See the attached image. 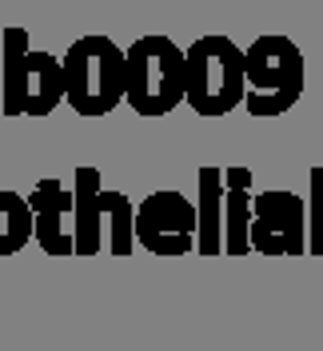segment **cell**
Segmentation results:
<instances>
[{"label": "cell", "mask_w": 323, "mask_h": 351, "mask_svg": "<svg viewBox=\"0 0 323 351\" xmlns=\"http://www.w3.org/2000/svg\"><path fill=\"white\" fill-rule=\"evenodd\" d=\"M252 252L256 256H303L307 252V196L256 192Z\"/></svg>", "instance_id": "ba28073f"}, {"label": "cell", "mask_w": 323, "mask_h": 351, "mask_svg": "<svg viewBox=\"0 0 323 351\" xmlns=\"http://www.w3.org/2000/svg\"><path fill=\"white\" fill-rule=\"evenodd\" d=\"M195 216H200V232H195V252L200 256H224V204H228V184H224V168L204 164L195 176Z\"/></svg>", "instance_id": "8fae6325"}, {"label": "cell", "mask_w": 323, "mask_h": 351, "mask_svg": "<svg viewBox=\"0 0 323 351\" xmlns=\"http://www.w3.org/2000/svg\"><path fill=\"white\" fill-rule=\"evenodd\" d=\"M4 92H0V108L4 116H48L64 100V56L52 52H32L24 28H4Z\"/></svg>", "instance_id": "277c9868"}, {"label": "cell", "mask_w": 323, "mask_h": 351, "mask_svg": "<svg viewBox=\"0 0 323 351\" xmlns=\"http://www.w3.org/2000/svg\"><path fill=\"white\" fill-rule=\"evenodd\" d=\"M248 52V92H243V108L256 120H276L283 112L300 104L303 84H307V68H303L300 44L283 32H263L243 48Z\"/></svg>", "instance_id": "5b68a950"}, {"label": "cell", "mask_w": 323, "mask_h": 351, "mask_svg": "<svg viewBox=\"0 0 323 351\" xmlns=\"http://www.w3.org/2000/svg\"><path fill=\"white\" fill-rule=\"evenodd\" d=\"M307 256H323V164L311 168L307 188Z\"/></svg>", "instance_id": "4fadbf2b"}, {"label": "cell", "mask_w": 323, "mask_h": 351, "mask_svg": "<svg viewBox=\"0 0 323 351\" xmlns=\"http://www.w3.org/2000/svg\"><path fill=\"white\" fill-rule=\"evenodd\" d=\"M28 243H36V219L28 196L0 192V256H16Z\"/></svg>", "instance_id": "7c38bea8"}, {"label": "cell", "mask_w": 323, "mask_h": 351, "mask_svg": "<svg viewBox=\"0 0 323 351\" xmlns=\"http://www.w3.org/2000/svg\"><path fill=\"white\" fill-rule=\"evenodd\" d=\"M32 219H36V243L48 256H76V192L64 180H40L32 192Z\"/></svg>", "instance_id": "9c48e42d"}, {"label": "cell", "mask_w": 323, "mask_h": 351, "mask_svg": "<svg viewBox=\"0 0 323 351\" xmlns=\"http://www.w3.org/2000/svg\"><path fill=\"white\" fill-rule=\"evenodd\" d=\"M248 52L232 36L212 32L188 44V108L204 120H219L243 104Z\"/></svg>", "instance_id": "8992f818"}, {"label": "cell", "mask_w": 323, "mask_h": 351, "mask_svg": "<svg viewBox=\"0 0 323 351\" xmlns=\"http://www.w3.org/2000/svg\"><path fill=\"white\" fill-rule=\"evenodd\" d=\"M200 216L184 192H152L136 204V243L152 256H192Z\"/></svg>", "instance_id": "52a82bcc"}, {"label": "cell", "mask_w": 323, "mask_h": 351, "mask_svg": "<svg viewBox=\"0 0 323 351\" xmlns=\"http://www.w3.org/2000/svg\"><path fill=\"white\" fill-rule=\"evenodd\" d=\"M128 96V48L88 32L64 52V100L84 120H100Z\"/></svg>", "instance_id": "6da1fadb"}, {"label": "cell", "mask_w": 323, "mask_h": 351, "mask_svg": "<svg viewBox=\"0 0 323 351\" xmlns=\"http://www.w3.org/2000/svg\"><path fill=\"white\" fill-rule=\"evenodd\" d=\"M0 92H4V68H0Z\"/></svg>", "instance_id": "5bb4252c"}, {"label": "cell", "mask_w": 323, "mask_h": 351, "mask_svg": "<svg viewBox=\"0 0 323 351\" xmlns=\"http://www.w3.org/2000/svg\"><path fill=\"white\" fill-rule=\"evenodd\" d=\"M252 168H224L228 184V204H224V256H252V212H256V192H252Z\"/></svg>", "instance_id": "30bf717a"}, {"label": "cell", "mask_w": 323, "mask_h": 351, "mask_svg": "<svg viewBox=\"0 0 323 351\" xmlns=\"http://www.w3.org/2000/svg\"><path fill=\"white\" fill-rule=\"evenodd\" d=\"M136 116L160 120L188 104V48H180L164 32H148L128 44V96Z\"/></svg>", "instance_id": "7a4b0ae2"}, {"label": "cell", "mask_w": 323, "mask_h": 351, "mask_svg": "<svg viewBox=\"0 0 323 351\" xmlns=\"http://www.w3.org/2000/svg\"><path fill=\"white\" fill-rule=\"evenodd\" d=\"M76 256H132L136 243V204L124 192H108L100 168H76Z\"/></svg>", "instance_id": "3957f363"}]
</instances>
